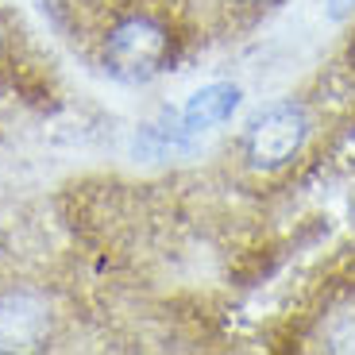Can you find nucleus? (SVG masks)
<instances>
[{
  "label": "nucleus",
  "instance_id": "obj_1",
  "mask_svg": "<svg viewBox=\"0 0 355 355\" xmlns=\"http://www.w3.org/2000/svg\"><path fill=\"white\" fill-rule=\"evenodd\" d=\"M305 135H309V120L297 105H270L251 120L248 128V155L255 166H282L286 159L302 151Z\"/></svg>",
  "mask_w": 355,
  "mask_h": 355
},
{
  "label": "nucleus",
  "instance_id": "obj_2",
  "mask_svg": "<svg viewBox=\"0 0 355 355\" xmlns=\"http://www.w3.org/2000/svg\"><path fill=\"white\" fill-rule=\"evenodd\" d=\"M108 70L124 81L151 78L166 58V35L151 19H128L108 35Z\"/></svg>",
  "mask_w": 355,
  "mask_h": 355
},
{
  "label": "nucleus",
  "instance_id": "obj_4",
  "mask_svg": "<svg viewBox=\"0 0 355 355\" xmlns=\"http://www.w3.org/2000/svg\"><path fill=\"white\" fill-rule=\"evenodd\" d=\"M240 105V89L232 85V81H213V85L197 89L193 97H189L186 112H182V132L186 135H201L209 128L224 124L232 112Z\"/></svg>",
  "mask_w": 355,
  "mask_h": 355
},
{
  "label": "nucleus",
  "instance_id": "obj_5",
  "mask_svg": "<svg viewBox=\"0 0 355 355\" xmlns=\"http://www.w3.org/2000/svg\"><path fill=\"white\" fill-rule=\"evenodd\" d=\"M352 4L355 0H329V12L332 16H344V12H352Z\"/></svg>",
  "mask_w": 355,
  "mask_h": 355
},
{
  "label": "nucleus",
  "instance_id": "obj_3",
  "mask_svg": "<svg viewBox=\"0 0 355 355\" xmlns=\"http://www.w3.org/2000/svg\"><path fill=\"white\" fill-rule=\"evenodd\" d=\"M51 313L35 293H4L0 297V352H31L46 340Z\"/></svg>",
  "mask_w": 355,
  "mask_h": 355
}]
</instances>
